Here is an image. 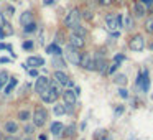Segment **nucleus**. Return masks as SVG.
Returning <instances> with one entry per match:
<instances>
[{
  "mask_svg": "<svg viewBox=\"0 0 153 140\" xmlns=\"http://www.w3.org/2000/svg\"><path fill=\"white\" fill-rule=\"evenodd\" d=\"M40 96H41V99H43L45 102H54V101L58 99V96H59V89H58L56 83L48 84V87L40 94Z\"/></svg>",
  "mask_w": 153,
  "mask_h": 140,
  "instance_id": "nucleus-1",
  "label": "nucleus"
},
{
  "mask_svg": "<svg viewBox=\"0 0 153 140\" xmlns=\"http://www.w3.org/2000/svg\"><path fill=\"white\" fill-rule=\"evenodd\" d=\"M105 25L110 31L115 33L120 27H123V20H122V15H114V13H109L105 17Z\"/></svg>",
  "mask_w": 153,
  "mask_h": 140,
  "instance_id": "nucleus-2",
  "label": "nucleus"
},
{
  "mask_svg": "<svg viewBox=\"0 0 153 140\" xmlns=\"http://www.w3.org/2000/svg\"><path fill=\"white\" fill-rule=\"evenodd\" d=\"M46 119H48L46 109H45V107H36V109H35V114H33V124L35 125H38V127L45 125Z\"/></svg>",
  "mask_w": 153,
  "mask_h": 140,
  "instance_id": "nucleus-3",
  "label": "nucleus"
},
{
  "mask_svg": "<svg viewBox=\"0 0 153 140\" xmlns=\"http://www.w3.org/2000/svg\"><path fill=\"white\" fill-rule=\"evenodd\" d=\"M81 56H82V53H79V50H76L74 46H71V45H69V46L66 48V60L69 61V63L77 64V66H79Z\"/></svg>",
  "mask_w": 153,
  "mask_h": 140,
  "instance_id": "nucleus-4",
  "label": "nucleus"
},
{
  "mask_svg": "<svg viewBox=\"0 0 153 140\" xmlns=\"http://www.w3.org/2000/svg\"><path fill=\"white\" fill-rule=\"evenodd\" d=\"M79 20H81V12H79V8H73V10H71L69 13L66 15L64 25H66V27H69V28H73L74 25L79 23Z\"/></svg>",
  "mask_w": 153,
  "mask_h": 140,
  "instance_id": "nucleus-5",
  "label": "nucleus"
},
{
  "mask_svg": "<svg viewBox=\"0 0 153 140\" xmlns=\"http://www.w3.org/2000/svg\"><path fill=\"white\" fill-rule=\"evenodd\" d=\"M128 46L132 48V51H142L145 48V40H143L142 35H135V36L130 40Z\"/></svg>",
  "mask_w": 153,
  "mask_h": 140,
  "instance_id": "nucleus-6",
  "label": "nucleus"
},
{
  "mask_svg": "<svg viewBox=\"0 0 153 140\" xmlns=\"http://www.w3.org/2000/svg\"><path fill=\"white\" fill-rule=\"evenodd\" d=\"M79 66H82L84 69H87V71L96 69V68H94V60H92V56H91L89 53H82V56H81V63H79Z\"/></svg>",
  "mask_w": 153,
  "mask_h": 140,
  "instance_id": "nucleus-7",
  "label": "nucleus"
},
{
  "mask_svg": "<svg viewBox=\"0 0 153 140\" xmlns=\"http://www.w3.org/2000/svg\"><path fill=\"white\" fill-rule=\"evenodd\" d=\"M48 84H50L48 77H45V76H38V77H36V83H35V91H36L38 94H41V92H43V91L48 87Z\"/></svg>",
  "mask_w": 153,
  "mask_h": 140,
  "instance_id": "nucleus-8",
  "label": "nucleus"
},
{
  "mask_svg": "<svg viewBox=\"0 0 153 140\" xmlns=\"http://www.w3.org/2000/svg\"><path fill=\"white\" fill-rule=\"evenodd\" d=\"M53 77H54V79H56L59 84H63V86H66V87H71V86H73V81H71L64 73H61V71H56Z\"/></svg>",
  "mask_w": 153,
  "mask_h": 140,
  "instance_id": "nucleus-9",
  "label": "nucleus"
},
{
  "mask_svg": "<svg viewBox=\"0 0 153 140\" xmlns=\"http://www.w3.org/2000/svg\"><path fill=\"white\" fill-rule=\"evenodd\" d=\"M63 99H64V104H66V106L73 107L74 104H76V94H74L71 89H66L63 92Z\"/></svg>",
  "mask_w": 153,
  "mask_h": 140,
  "instance_id": "nucleus-10",
  "label": "nucleus"
},
{
  "mask_svg": "<svg viewBox=\"0 0 153 140\" xmlns=\"http://www.w3.org/2000/svg\"><path fill=\"white\" fill-rule=\"evenodd\" d=\"M69 43L71 46H74L76 50H81V48H84V36H79V35H71L69 36Z\"/></svg>",
  "mask_w": 153,
  "mask_h": 140,
  "instance_id": "nucleus-11",
  "label": "nucleus"
},
{
  "mask_svg": "<svg viewBox=\"0 0 153 140\" xmlns=\"http://www.w3.org/2000/svg\"><path fill=\"white\" fill-rule=\"evenodd\" d=\"M43 64H45V60L41 56H30L27 60V66H31V68H40V66H43Z\"/></svg>",
  "mask_w": 153,
  "mask_h": 140,
  "instance_id": "nucleus-12",
  "label": "nucleus"
},
{
  "mask_svg": "<svg viewBox=\"0 0 153 140\" xmlns=\"http://www.w3.org/2000/svg\"><path fill=\"white\" fill-rule=\"evenodd\" d=\"M13 33V28H12V25L8 23V22H4V25L0 27V38H5L8 36V35Z\"/></svg>",
  "mask_w": 153,
  "mask_h": 140,
  "instance_id": "nucleus-13",
  "label": "nucleus"
},
{
  "mask_svg": "<svg viewBox=\"0 0 153 140\" xmlns=\"http://www.w3.org/2000/svg\"><path fill=\"white\" fill-rule=\"evenodd\" d=\"M46 53L53 54V56H61V54H63V50H61V48L58 46L56 43H51L50 46L46 48Z\"/></svg>",
  "mask_w": 153,
  "mask_h": 140,
  "instance_id": "nucleus-14",
  "label": "nucleus"
},
{
  "mask_svg": "<svg viewBox=\"0 0 153 140\" xmlns=\"http://www.w3.org/2000/svg\"><path fill=\"white\" fill-rule=\"evenodd\" d=\"M94 68H96L97 71H100V73H104V71L107 69V63L104 58H97V60H94Z\"/></svg>",
  "mask_w": 153,
  "mask_h": 140,
  "instance_id": "nucleus-15",
  "label": "nucleus"
},
{
  "mask_svg": "<svg viewBox=\"0 0 153 140\" xmlns=\"http://www.w3.org/2000/svg\"><path fill=\"white\" fill-rule=\"evenodd\" d=\"M132 8H133V13H135L137 17H143V15H145V5L140 4V2H135Z\"/></svg>",
  "mask_w": 153,
  "mask_h": 140,
  "instance_id": "nucleus-16",
  "label": "nucleus"
},
{
  "mask_svg": "<svg viewBox=\"0 0 153 140\" xmlns=\"http://www.w3.org/2000/svg\"><path fill=\"white\" fill-rule=\"evenodd\" d=\"M63 130H64V125L61 122H53L51 124V133H53V135H61Z\"/></svg>",
  "mask_w": 153,
  "mask_h": 140,
  "instance_id": "nucleus-17",
  "label": "nucleus"
},
{
  "mask_svg": "<svg viewBox=\"0 0 153 140\" xmlns=\"http://www.w3.org/2000/svg\"><path fill=\"white\" fill-rule=\"evenodd\" d=\"M94 139L96 140H110L109 133H107V130H97L96 133H94Z\"/></svg>",
  "mask_w": 153,
  "mask_h": 140,
  "instance_id": "nucleus-18",
  "label": "nucleus"
},
{
  "mask_svg": "<svg viewBox=\"0 0 153 140\" xmlns=\"http://www.w3.org/2000/svg\"><path fill=\"white\" fill-rule=\"evenodd\" d=\"M5 130H7L8 133H15L18 130V125L13 122V120H8V122L5 124Z\"/></svg>",
  "mask_w": 153,
  "mask_h": 140,
  "instance_id": "nucleus-19",
  "label": "nucleus"
},
{
  "mask_svg": "<svg viewBox=\"0 0 153 140\" xmlns=\"http://www.w3.org/2000/svg\"><path fill=\"white\" fill-rule=\"evenodd\" d=\"M73 33L74 35H79V36H86L87 31H86V28H82L79 23H77V25H74V27H73Z\"/></svg>",
  "mask_w": 153,
  "mask_h": 140,
  "instance_id": "nucleus-20",
  "label": "nucleus"
},
{
  "mask_svg": "<svg viewBox=\"0 0 153 140\" xmlns=\"http://www.w3.org/2000/svg\"><path fill=\"white\" fill-rule=\"evenodd\" d=\"M30 22H31V13H30V12H25V13L20 17V23L25 27V25L30 23Z\"/></svg>",
  "mask_w": 153,
  "mask_h": 140,
  "instance_id": "nucleus-21",
  "label": "nucleus"
},
{
  "mask_svg": "<svg viewBox=\"0 0 153 140\" xmlns=\"http://www.w3.org/2000/svg\"><path fill=\"white\" fill-rule=\"evenodd\" d=\"M53 112L56 114V115H63L64 112H66V106H61V104H56L53 109Z\"/></svg>",
  "mask_w": 153,
  "mask_h": 140,
  "instance_id": "nucleus-22",
  "label": "nucleus"
},
{
  "mask_svg": "<svg viewBox=\"0 0 153 140\" xmlns=\"http://www.w3.org/2000/svg\"><path fill=\"white\" fill-rule=\"evenodd\" d=\"M17 86V79H15V77H12L10 79V83H8V86L5 87V94H10L12 91H13V87Z\"/></svg>",
  "mask_w": 153,
  "mask_h": 140,
  "instance_id": "nucleus-23",
  "label": "nucleus"
},
{
  "mask_svg": "<svg viewBox=\"0 0 153 140\" xmlns=\"http://www.w3.org/2000/svg\"><path fill=\"white\" fill-rule=\"evenodd\" d=\"M35 30H36V23H33V22H30V23H27L23 27L25 33H31V31H35Z\"/></svg>",
  "mask_w": 153,
  "mask_h": 140,
  "instance_id": "nucleus-24",
  "label": "nucleus"
},
{
  "mask_svg": "<svg viewBox=\"0 0 153 140\" xmlns=\"http://www.w3.org/2000/svg\"><path fill=\"white\" fill-rule=\"evenodd\" d=\"M145 30L148 31V33H153V17L146 18V22H145Z\"/></svg>",
  "mask_w": 153,
  "mask_h": 140,
  "instance_id": "nucleus-25",
  "label": "nucleus"
},
{
  "mask_svg": "<svg viewBox=\"0 0 153 140\" xmlns=\"http://www.w3.org/2000/svg\"><path fill=\"white\" fill-rule=\"evenodd\" d=\"M114 81H115L117 84H120V86H125V84H127V77L123 76V74H117Z\"/></svg>",
  "mask_w": 153,
  "mask_h": 140,
  "instance_id": "nucleus-26",
  "label": "nucleus"
},
{
  "mask_svg": "<svg viewBox=\"0 0 153 140\" xmlns=\"http://www.w3.org/2000/svg\"><path fill=\"white\" fill-rule=\"evenodd\" d=\"M140 86H142V89L145 91V92L150 89V79L146 77V73H145V79H142V83H140Z\"/></svg>",
  "mask_w": 153,
  "mask_h": 140,
  "instance_id": "nucleus-27",
  "label": "nucleus"
},
{
  "mask_svg": "<svg viewBox=\"0 0 153 140\" xmlns=\"http://www.w3.org/2000/svg\"><path fill=\"white\" fill-rule=\"evenodd\" d=\"M18 119L27 122V120L30 119V112H28V110H20V112H18Z\"/></svg>",
  "mask_w": 153,
  "mask_h": 140,
  "instance_id": "nucleus-28",
  "label": "nucleus"
},
{
  "mask_svg": "<svg viewBox=\"0 0 153 140\" xmlns=\"http://www.w3.org/2000/svg\"><path fill=\"white\" fill-rule=\"evenodd\" d=\"M132 25H133V22H132V18H130V17H127L125 20H123V27L130 28V27H132Z\"/></svg>",
  "mask_w": 153,
  "mask_h": 140,
  "instance_id": "nucleus-29",
  "label": "nucleus"
},
{
  "mask_svg": "<svg viewBox=\"0 0 153 140\" xmlns=\"http://www.w3.org/2000/svg\"><path fill=\"white\" fill-rule=\"evenodd\" d=\"M119 94H120L122 99H127V97H128V91L127 89H119Z\"/></svg>",
  "mask_w": 153,
  "mask_h": 140,
  "instance_id": "nucleus-30",
  "label": "nucleus"
},
{
  "mask_svg": "<svg viewBox=\"0 0 153 140\" xmlns=\"http://www.w3.org/2000/svg\"><path fill=\"white\" fill-rule=\"evenodd\" d=\"M74 130H76V127H74V125H69V127H68V129H66L68 137H73V135H74Z\"/></svg>",
  "mask_w": 153,
  "mask_h": 140,
  "instance_id": "nucleus-31",
  "label": "nucleus"
},
{
  "mask_svg": "<svg viewBox=\"0 0 153 140\" xmlns=\"http://www.w3.org/2000/svg\"><path fill=\"white\" fill-rule=\"evenodd\" d=\"M140 4H143L145 7H152V5H153V0H140Z\"/></svg>",
  "mask_w": 153,
  "mask_h": 140,
  "instance_id": "nucleus-32",
  "label": "nucleus"
},
{
  "mask_svg": "<svg viewBox=\"0 0 153 140\" xmlns=\"http://www.w3.org/2000/svg\"><path fill=\"white\" fill-rule=\"evenodd\" d=\"M31 48H33V43H31V41H25L23 43V50H31Z\"/></svg>",
  "mask_w": 153,
  "mask_h": 140,
  "instance_id": "nucleus-33",
  "label": "nucleus"
},
{
  "mask_svg": "<svg viewBox=\"0 0 153 140\" xmlns=\"http://www.w3.org/2000/svg\"><path fill=\"white\" fill-rule=\"evenodd\" d=\"M114 60H115V63H117V64H119L120 61H123V60H125V56H123V54H117V56L114 58Z\"/></svg>",
  "mask_w": 153,
  "mask_h": 140,
  "instance_id": "nucleus-34",
  "label": "nucleus"
},
{
  "mask_svg": "<svg viewBox=\"0 0 153 140\" xmlns=\"http://www.w3.org/2000/svg\"><path fill=\"white\" fill-rule=\"evenodd\" d=\"M5 77H7V74H2V76H0V89H2V87H4V84H5Z\"/></svg>",
  "mask_w": 153,
  "mask_h": 140,
  "instance_id": "nucleus-35",
  "label": "nucleus"
},
{
  "mask_svg": "<svg viewBox=\"0 0 153 140\" xmlns=\"http://www.w3.org/2000/svg\"><path fill=\"white\" fill-rule=\"evenodd\" d=\"M0 50H8V51H12V46H10V45H5V43H0Z\"/></svg>",
  "mask_w": 153,
  "mask_h": 140,
  "instance_id": "nucleus-36",
  "label": "nucleus"
},
{
  "mask_svg": "<svg viewBox=\"0 0 153 140\" xmlns=\"http://www.w3.org/2000/svg\"><path fill=\"white\" fill-rule=\"evenodd\" d=\"M84 18H86V20H92V13H91L89 10H86L84 12Z\"/></svg>",
  "mask_w": 153,
  "mask_h": 140,
  "instance_id": "nucleus-37",
  "label": "nucleus"
},
{
  "mask_svg": "<svg viewBox=\"0 0 153 140\" xmlns=\"http://www.w3.org/2000/svg\"><path fill=\"white\" fill-rule=\"evenodd\" d=\"M13 7H7V8H5V13H7L8 15V17H10V15H13Z\"/></svg>",
  "mask_w": 153,
  "mask_h": 140,
  "instance_id": "nucleus-38",
  "label": "nucleus"
},
{
  "mask_svg": "<svg viewBox=\"0 0 153 140\" xmlns=\"http://www.w3.org/2000/svg\"><path fill=\"white\" fill-rule=\"evenodd\" d=\"M99 4L100 5H110L112 4V0H99Z\"/></svg>",
  "mask_w": 153,
  "mask_h": 140,
  "instance_id": "nucleus-39",
  "label": "nucleus"
},
{
  "mask_svg": "<svg viewBox=\"0 0 153 140\" xmlns=\"http://www.w3.org/2000/svg\"><path fill=\"white\" fill-rule=\"evenodd\" d=\"M117 66H119V64H117V63H114V64H112V66H110V68H109V73H114V71H115V69H117Z\"/></svg>",
  "mask_w": 153,
  "mask_h": 140,
  "instance_id": "nucleus-40",
  "label": "nucleus"
},
{
  "mask_svg": "<svg viewBox=\"0 0 153 140\" xmlns=\"http://www.w3.org/2000/svg\"><path fill=\"white\" fill-rule=\"evenodd\" d=\"M53 64H56L58 68H61V64H63V61H61V60H53Z\"/></svg>",
  "mask_w": 153,
  "mask_h": 140,
  "instance_id": "nucleus-41",
  "label": "nucleus"
},
{
  "mask_svg": "<svg viewBox=\"0 0 153 140\" xmlns=\"http://www.w3.org/2000/svg\"><path fill=\"white\" fill-rule=\"evenodd\" d=\"M30 76H33V77H38V71H36V69H30Z\"/></svg>",
  "mask_w": 153,
  "mask_h": 140,
  "instance_id": "nucleus-42",
  "label": "nucleus"
},
{
  "mask_svg": "<svg viewBox=\"0 0 153 140\" xmlns=\"http://www.w3.org/2000/svg\"><path fill=\"white\" fill-rule=\"evenodd\" d=\"M25 132H27V133H31V132H33V127H31V125H27V127H25Z\"/></svg>",
  "mask_w": 153,
  "mask_h": 140,
  "instance_id": "nucleus-43",
  "label": "nucleus"
},
{
  "mask_svg": "<svg viewBox=\"0 0 153 140\" xmlns=\"http://www.w3.org/2000/svg\"><path fill=\"white\" fill-rule=\"evenodd\" d=\"M5 140H17V139H15V133H10V135H8Z\"/></svg>",
  "mask_w": 153,
  "mask_h": 140,
  "instance_id": "nucleus-44",
  "label": "nucleus"
},
{
  "mask_svg": "<svg viewBox=\"0 0 153 140\" xmlns=\"http://www.w3.org/2000/svg\"><path fill=\"white\" fill-rule=\"evenodd\" d=\"M123 112V107H117L115 109V114H122Z\"/></svg>",
  "mask_w": 153,
  "mask_h": 140,
  "instance_id": "nucleus-45",
  "label": "nucleus"
},
{
  "mask_svg": "<svg viewBox=\"0 0 153 140\" xmlns=\"http://www.w3.org/2000/svg\"><path fill=\"white\" fill-rule=\"evenodd\" d=\"M8 61H10L8 58H0V63H8Z\"/></svg>",
  "mask_w": 153,
  "mask_h": 140,
  "instance_id": "nucleus-46",
  "label": "nucleus"
},
{
  "mask_svg": "<svg viewBox=\"0 0 153 140\" xmlns=\"http://www.w3.org/2000/svg\"><path fill=\"white\" fill-rule=\"evenodd\" d=\"M51 4H54V0H45V5H51Z\"/></svg>",
  "mask_w": 153,
  "mask_h": 140,
  "instance_id": "nucleus-47",
  "label": "nucleus"
},
{
  "mask_svg": "<svg viewBox=\"0 0 153 140\" xmlns=\"http://www.w3.org/2000/svg\"><path fill=\"white\" fill-rule=\"evenodd\" d=\"M150 50H152V51H153V43H150Z\"/></svg>",
  "mask_w": 153,
  "mask_h": 140,
  "instance_id": "nucleus-48",
  "label": "nucleus"
},
{
  "mask_svg": "<svg viewBox=\"0 0 153 140\" xmlns=\"http://www.w3.org/2000/svg\"><path fill=\"white\" fill-rule=\"evenodd\" d=\"M23 140H33V139H30V137H28V139H23Z\"/></svg>",
  "mask_w": 153,
  "mask_h": 140,
  "instance_id": "nucleus-49",
  "label": "nucleus"
},
{
  "mask_svg": "<svg viewBox=\"0 0 153 140\" xmlns=\"http://www.w3.org/2000/svg\"><path fill=\"white\" fill-rule=\"evenodd\" d=\"M86 2H94V0H86Z\"/></svg>",
  "mask_w": 153,
  "mask_h": 140,
  "instance_id": "nucleus-50",
  "label": "nucleus"
}]
</instances>
